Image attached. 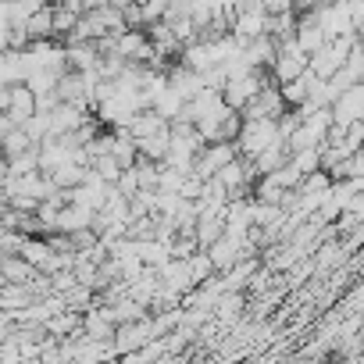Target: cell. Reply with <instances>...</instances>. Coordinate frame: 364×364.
I'll use <instances>...</instances> for the list:
<instances>
[{
    "instance_id": "cell-1",
    "label": "cell",
    "mask_w": 364,
    "mask_h": 364,
    "mask_svg": "<svg viewBox=\"0 0 364 364\" xmlns=\"http://www.w3.org/2000/svg\"><path fill=\"white\" fill-rule=\"evenodd\" d=\"M268 82H272L268 68H254V72H247V75H240V79H229V82L222 86V100H225L229 111H240V107L250 104Z\"/></svg>"
},
{
    "instance_id": "cell-2",
    "label": "cell",
    "mask_w": 364,
    "mask_h": 364,
    "mask_svg": "<svg viewBox=\"0 0 364 364\" xmlns=\"http://www.w3.org/2000/svg\"><path fill=\"white\" fill-rule=\"evenodd\" d=\"M328 114H332V122H336V125L360 122V118H364V86L357 82V86L343 90V93L328 104Z\"/></svg>"
},
{
    "instance_id": "cell-3",
    "label": "cell",
    "mask_w": 364,
    "mask_h": 364,
    "mask_svg": "<svg viewBox=\"0 0 364 364\" xmlns=\"http://www.w3.org/2000/svg\"><path fill=\"white\" fill-rule=\"evenodd\" d=\"M282 111H286V104H282V97H279V86H275V82H268V86L250 100V104H243V107H240L243 122H250V118H272V122H275Z\"/></svg>"
},
{
    "instance_id": "cell-4",
    "label": "cell",
    "mask_w": 364,
    "mask_h": 364,
    "mask_svg": "<svg viewBox=\"0 0 364 364\" xmlns=\"http://www.w3.org/2000/svg\"><path fill=\"white\" fill-rule=\"evenodd\" d=\"M164 79H168V86H171V90L182 97V100H193V97L204 90L200 72H193V68H186V65H175V68H171Z\"/></svg>"
},
{
    "instance_id": "cell-5",
    "label": "cell",
    "mask_w": 364,
    "mask_h": 364,
    "mask_svg": "<svg viewBox=\"0 0 364 364\" xmlns=\"http://www.w3.org/2000/svg\"><path fill=\"white\" fill-rule=\"evenodd\" d=\"M4 114H8L18 129L36 114V107H33V93H29L22 82H18V86H8V111H4Z\"/></svg>"
},
{
    "instance_id": "cell-6",
    "label": "cell",
    "mask_w": 364,
    "mask_h": 364,
    "mask_svg": "<svg viewBox=\"0 0 364 364\" xmlns=\"http://www.w3.org/2000/svg\"><path fill=\"white\" fill-rule=\"evenodd\" d=\"M286 161H289V146H286V139H272V143H268V146L250 161V164H254V171H257V175H272V171H275V168H282Z\"/></svg>"
},
{
    "instance_id": "cell-7",
    "label": "cell",
    "mask_w": 364,
    "mask_h": 364,
    "mask_svg": "<svg viewBox=\"0 0 364 364\" xmlns=\"http://www.w3.org/2000/svg\"><path fill=\"white\" fill-rule=\"evenodd\" d=\"M164 125H168V122H164L161 114H154V111L146 107V111H136V114H129L122 129H125V132H129L132 139H143V136H154V132H161Z\"/></svg>"
},
{
    "instance_id": "cell-8",
    "label": "cell",
    "mask_w": 364,
    "mask_h": 364,
    "mask_svg": "<svg viewBox=\"0 0 364 364\" xmlns=\"http://www.w3.org/2000/svg\"><path fill=\"white\" fill-rule=\"evenodd\" d=\"M26 36H29V43L33 40H54V22H50V4L47 8H40V11H33L29 18H26Z\"/></svg>"
},
{
    "instance_id": "cell-9",
    "label": "cell",
    "mask_w": 364,
    "mask_h": 364,
    "mask_svg": "<svg viewBox=\"0 0 364 364\" xmlns=\"http://www.w3.org/2000/svg\"><path fill=\"white\" fill-rule=\"evenodd\" d=\"M36 143L26 136V129H11V132H4L0 136V154H4V161H11V157H18V154H26V150H33Z\"/></svg>"
},
{
    "instance_id": "cell-10",
    "label": "cell",
    "mask_w": 364,
    "mask_h": 364,
    "mask_svg": "<svg viewBox=\"0 0 364 364\" xmlns=\"http://www.w3.org/2000/svg\"><path fill=\"white\" fill-rule=\"evenodd\" d=\"M82 15H75V11H68L65 4H50V22H54V40H65L72 29H75V22H79Z\"/></svg>"
},
{
    "instance_id": "cell-11",
    "label": "cell",
    "mask_w": 364,
    "mask_h": 364,
    "mask_svg": "<svg viewBox=\"0 0 364 364\" xmlns=\"http://www.w3.org/2000/svg\"><path fill=\"white\" fill-rule=\"evenodd\" d=\"M264 15H293V0H261Z\"/></svg>"
},
{
    "instance_id": "cell-12",
    "label": "cell",
    "mask_w": 364,
    "mask_h": 364,
    "mask_svg": "<svg viewBox=\"0 0 364 364\" xmlns=\"http://www.w3.org/2000/svg\"><path fill=\"white\" fill-rule=\"evenodd\" d=\"M8 279H33V264H26V261H8Z\"/></svg>"
},
{
    "instance_id": "cell-13",
    "label": "cell",
    "mask_w": 364,
    "mask_h": 364,
    "mask_svg": "<svg viewBox=\"0 0 364 364\" xmlns=\"http://www.w3.org/2000/svg\"><path fill=\"white\" fill-rule=\"evenodd\" d=\"M15 4L26 11V15H33V11H40V8H47V0H15Z\"/></svg>"
},
{
    "instance_id": "cell-14",
    "label": "cell",
    "mask_w": 364,
    "mask_h": 364,
    "mask_svg": "<svg viewBox=\"0 0 364 364\" xmlns=\"http://www.w3.org/2000/svg\"><path fill=\"white\" fill-rule=\"evenodd\" d=\"M104 4H107V8H114V11H125V8L132 4V0H104Z\"/></svg>"
},
{
    "instance_id": "cell-15",
    "label": "cell",
    "mask_w": 364,
    "mask_h": 364,
    "mask_svg": "<svg viewBox=\"0 0 364 364\" xmlns=\"http://www.w3.org/2000/svg\"><path fill=\"white\" fill-rule=\"evenodd\" d=\"M8 111V86H0V114Z\"/></svg>"
},
{
    "instance_id": "cell-16",
    "label": "cell",
    "mask_w": 364,
    "mask_h": 364,
    "mask_svg": "<svg viewBox=\"0 0 364 364\" xmlns=\"http://www.w3.org/2000/svg\"><path fill=\"white\" fill-rule=\"evenodd\" d=\"M79 4H82V11H93V8H100V4H104V0H79Z\"/></svg>"
}]
</instances>
